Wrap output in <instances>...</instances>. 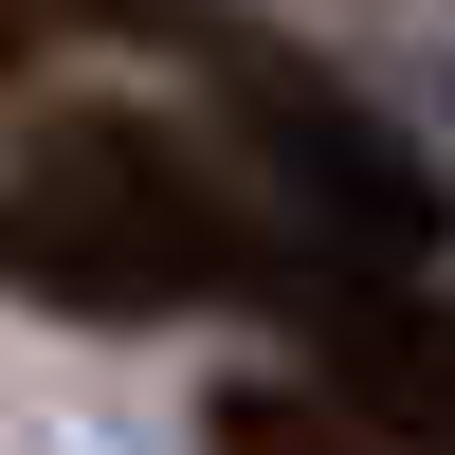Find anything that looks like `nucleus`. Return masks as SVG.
Listing matches in <instances>:
<instances>
[{
    "label": "nucleus",
    "mask_w": 455,
    "mask_h": 455,
    "mask_svg": "<svg viewBox=\"0 0 455 455\" xmlns=\"http://www.w3.org/2000/svg\"><path fill=\"white\" fill-rule=\"evenodd\" d=\"M0 291H36V310H92V328H128V310H164V291L128 274V255L92 237V219L55 201L36 164H0Z\"/></svg>",
    "instance_id": "4"
},
{
    "label": "nucleus",
    "mask_w": 455,
    "mask_h": 455,
    "mask_svg": "<svg viewBox=\"0 0 455 455\" xmlns=\"http://www.w3.org/2000/svg\"><path fill=\"white\" fill-rule=\"evenodd\" d=\"M201 73H219L237 146L274 164V201L310 219V237H347V255H401V274H419V255L455 237V182H437V164H419V146H401L383 109H364V92L291 73V55H274L255 19H219V55H201Z\"/></svg>",
    "instance_id": "2"
},
{
    "label": "nucleus",
    "mask_w": 455,
    "mask_h": 455,
    "mask_svg": "<svg viewBox=\"0 0 455 455\" xmlns=\"http://www.w3.org/2000/svg\"><path fill=\"white\" fill-rule=\"evenodd\" d=\"M19 164L55 182V201L164 291V310H182V291H219V310H310L328 255H347V237H274V219H237L201 164H182V128H146V109H36Z\"/></svg>",
    "instance_id": "1"
},
{
    "label": "nucleus",
    "mask_w": 455,
    "mask_h": 455,
    "mask_svg": "<svg viewBox=\"0 0 455 455\" xmlns=\"http://www.w3.org/2000/svg\"><path fill=\"white\" fill-rule=\"evenodd\" d=\"M291 347H310L383 437H455V310L401 291V255H328V291L291 310Z\"/></svg>",
    "instance_id": "3"
}]
</instances>
